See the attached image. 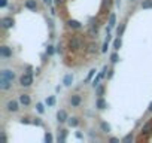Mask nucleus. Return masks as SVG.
Listing matches in <instances>:
<instances>
[{
    "instance_id": "f257e3e1",
    "label": "nucleus",
    "mask_w": 152,
    "mask_h": 143,
    "mask_svg": "<svg viewBox=\"0 0 152 143\" xmlns=\"http://www.w3.org/2000/svg\"><path fill=\"white\" fill-rule=\"evenodd\" d=\"M82 46H84V42L78 36H75L69 40V49L70 51H79V49H82Z\"/></svg>"
},
{
    "instance_id": "f03ea898",
    "label": "nucleus",
    "mask_w": 152,
    "mask_h": 143,
    "mask_svg": "<svg viewBox=\"0 0 152 143\" xmlns=\"http://www.w3.org/2000/svg\"><path fill=\"white\" fill-rule=\"evenodd\" d=\"M33 84V75L30 73H24V75H21V78H20V85L21 87H30Z\"/></svg>"
},
{
    "instance_id": "7ed1b4c3",
    "label": "nucleus",
    "mask_w": 152,
    "mask_h": 143,
    "mask_svg": "<svg viewBox=\"0 0 152 143\" xmlns=\"http://www.w3.org/2000/svg\"><path fill=\"white\" fill-rule=\"evenodd\" d=\"M0 57H3V58H11L12 57V49L6 45L3 46H0Z\"/></svg>"
},
{
    "instance_id": "20e7f679",
    "label": "nucleus",
    "mask_w": 152,
    "mask_h": 143,
    "mask_svg": "<svg viewBox=\"0 0 152 143\" xmlns=\"http://www.w3.org/2000/svg\"><path fill=\"white\" fill-rule=\"evenodd\" d=\"M18 109H20L18 107V101H15V100H9L8 101V104H6V110L8 112L14 113V112H18Z\"/></svg>"
},
{
    "instance_id": "39448f33",
    "label": "nucleus",
    "mask_w": 152,
    "mask_h": 143,
    "mask_svg": "<svg viewBox=\"0 0 152 143\" xmlns=\"http://www.w3.org/2000/svg\"><path fill=\"white\" fill-rule=\"evenodd\" d=\"M11 87H12V81H9L6 78H0V88H2L3 91L9 90Z\"/></svg>"
},
{
    "instance_id": "423d86ee",
    "label": "nucleus",
    "mask_w": 152,
    "mask_h": 143,
    "mask_svg": "<svg viewBox=\"0 0 152 143\" xmlns=\"http://www.w3.org/2000/svg\"><path fill=\"white\" fill-rule=\"evenodd\" d=\"M152 134V121L146 122L142 128V136H151Z\"/></svg>"
},
{
    "instance_id": "0eeeda50",
    "label": "nucleus",
    "mask_w": 152,
    "mask_h": 143,
    "mask_svg": "<svg viewBox=\"0 0 152 143\" xmlns=\"http://www.w3.org/2000/svg\"><path fill=\"white\" fill-rule=\"evenodd\" d=\"M0 78H6V79H9V81L14 82V79H15V73H14L12 70L5 69V70H2V76H0Z\"/></svg>"
},
{
    "instance_id": "6e6552de",
    "label": "nucleus",
    "mask_w": 152,
    "mask_h": 143,
    "mask_svg": "<svg viewBox=\"0 0 152 143\" xmlns=\"http://www.w3.org/2000/svg\"><path fill=\"white\" fill-rule=\"evenodd\" d=\"M81 103H82V98H81V96H79V94H75V96H72V97H70V104H72L73 107H78Z\"/></svg>"
},
{
    "instance_id": "1a4fd4ad",
    "label": "nucleus",
    "mask_w": 152,
    "mask_h": 143,
    "mask_svg": "<svg viewBox=\"0 0 152 143\" xmlns=\"http://www.w3.org/2000/svg\"><path fill=\"white\" fill-rule=\"evenodd\" d=\"M12 26H14V18H11V17L2 18V27L3 28H11Z\"/></svg>"
},
{
    "instance_id": "9d476101",
    "label": "nucleus",
    "mask_w": 152,
    "mask_h": 143,
    "mask_svg": "<svg viewBox=\"0 0 152 143\" xmlns=\"http://www.w3.org/2000/svg\"><path fill=\"white\" fill-rule=\"evenodd\" d=\"M24 6L30 11H36L37 9V3H36V0H27V2L24 3Z\"/></svg>"
},
{
    "instance_id": "9b49d317",
    "label": "nucleus",
    "mask_w": 152,
    "mask_h": 143,
    "mask_svg": "<svg viewBox=\"0 0 152 143\" xmlns=\"http://www.w3.org/2000/svg\"><path fill=\"white\" fill-rule=\"evenodd\" d=\"M20 103H21V104H24V106H28V104L31 103L30 96H27V94H21V96H20Z\"/></svg>"
},
{
    "instance_id": "f8f14e48",
    "label": "nucleus",
    "mask_w": 152,
    "mask_h": 143,
    "mask_svg": "<svg viewBox=\"0 0 152 143\" xmlns=\"http://www.w3.org/2000/svg\"><path fill=\"white\" fill-rule=\"evenodd\" d=\"M57 119H58V122H66V121L69 119L66 110H58V112H57Z\"/></svg>"
},
{
    "instance_id": "ddd939ff",
    "label": "nucleus",
    "mask_w": 152,
    "mask_h": 143,
    "mask_svg": "<svg viewBox=\"0 0 152 143\" xmlns=\"http://www.w3.org/2000/svg\"><path fill=\"white\" fill-rule=\"evenodd\" d=\"M67 24H69L70 28H79V27H81V23H79V21H76V20H69Z\"/></svg>"
},
{
    "instance_id": "4468645a",
    "label": "nucleus",
    "mask_w": 152,
    "mask_h": 143,
    "mask_svg": "<svg viewBox=\"0 0 152 143\" xmlns=\"http://www.w3.org/2000/svg\"><path fill=\"white\" fill-rule=\"evenodd\" d=\"M96 106H97V109H100V110H102V109H104V107L107 106V103L104 101V98L99 97V100H97V104H96Z\"/></svg>"
},
{
    "instance_id": "2eb2a0df",
    "label": "nucleus",
    "mask_w": 152,
    "mask_h": 143,
    "mask_svg": "<svg viewBox=\"0 0 152 143\" xmlns=\"http://www.w3.org/2000/svg\"><path fill=\"white\" fill-rule=\"evenodd\" d=\"M142 8L143 9H152V0H143V2H142Z\"/></svg>"
},
{
    "instance_id": "dca6fc26",
    "label": "nucleus",
    "mask_w": 152,
    "mask_h": 143,
    "mask_svg": "<svg viewBox=\"0 0 152 143\" xmlns=\"http://www.w3.org/2000/svg\"><path fill=\"white\" fill-rule=\"evenodd\" d=\"M72 82H73V76H72V75H67V76L64 78V85L69 87V85H72Z\"/></svg>"
},
{
    "instance_id": "f3484780",
    "label": "nucleus",
    "mask_w": 152,
    "mask_h": 143,
    "mask_svg": "<svg viewBox=\"0 0 152 143\" xmlns=\"http://www.w3.org/2000/svg\"><path fill=\"white\" fill-rule=\"evenodd\" d=\"M100 127H102L103 133H109V131H110V125H109L107 122H102V124H100Z\"/></svg>"
},
{
    "instance_id": "a211bd4d",
    "label": "nucleus",
    "mask_w": 152,
    "mask_h": 143,
    "mask_svg": "<svg viewBox=\"0 0 152 143\" xmlns=\"http://www.w3.org/2000/svg\"><path fill=\"white\" fill-rule=\"evenodd\" d=\"M78 124H79V119H78V118H70V119H69V125H70V127H76Z\"/></svg>"
},
{
    "instance_id": "6ab92c4d",
    "label": "nucleus",
    "mask_w": 152,
    "mask_h": 143,
    "mask_svg": "<svg viewBox=\"0 0 152 143\" xmlns=\"http://www.w3.org/2000/svg\"><path fill=\"white\" fill-rule=\"evenodd\" d=\"M115 20H116L115 14H110V17H109V27H113L115 26Z\"/></svg>"
},
{
    "instance_id": "aec40b11",
    "label": "nucleus",
    "mask_w": 152,
    "mask_h": 143,
    "mask_svg": "<svg viewBox=\"0 0 152 143\" xmlns=\"http://www.w3.org/2000/svg\"><path fill=\"white\" fill-rule=\"evenodd\" d=\"M113 48H115V49H119V48H121V39H119V37L113 42Z\"/></svg>"
},
{
    "instance_id": "412c9836",
    "label": "nucleus",
    "mask_w": 152,
    "mask_h": 143,
    "mask_svg": "<svg viewBox=\"0 0 152 143\" xmlns=\"http://www.w3.org/2000/svg\"><path fill=\"white\" fill-rule=\"evenodd\" d=\"M46 104H48V106H54V104H55V98H54V97L46 98Z\"/></svg>"
},
{
    "instance_id": "4be33fe9",
    "label": "nucleus",
    "mask_w": 152,
    "mask_h": 143,
    "mask_svg": "<svg viewBox=\"0 0 152 143\" xmlns=\"http://www.w3.org/2000/svg\"><path fill=\"white\" fill-rule=\"evenodd\" d=\"M66 139V130H61V136H58V142H64Z\"/></svg>"
},
{
    "instance_id": "5701e85b",
    "label": "nucleus",
    "mask_w": 152,
    "mask_h": 143,
    "mask_svg": "<svg viewBox=\"0 0 152 143\" xmlns=\"http://www.w3.org/2000/svg\"><path fill=\"white\" fill-rule=\"evenodd\" d=\"M124 30H125V24H121V27L118 28V36H121L124 33Z\"/></svg>"
},
{
    "instance_id": "b1692460",
    "label": "nucleus",
    "mask_w": 152,
    "mask_h": 143,
    "mask_svg": "<svg viewBox=\"0 0 152 143\" xmlns=\"http://www.w3.org/2000/svg\"><path fill=\"white\" fill-rule=\"evenodd\" d=\"M46 54H48V55H52V54H54V46L49 45V46L46 48Z\"/></svg>"
},
{
    "instance_id": "393cba45",
    "label": "nucleus",
    "mask_w": 152,
    "mask_h": 143,
    "mask_svg": "<svg viewBox=\"0 0 152 143\" xmlns=\"http://www.w3.org/2000/svg\"><path fill=\"white\" fill-rule=\"evenodd\" d=\"M110 60H112V63H118V60H119V57H118V54H112V57H110Z\"/></svg>"
},
{
    "instance_id": "a878e982",
    "label": "nucleus",
    "mask_w": 152,
    "mask_h": 143,
    "mask_svg": "<svg viewBox=\"0 0 152 143\" xmlns=\"http://www.w3.org/2000/svg\"><path fill=\"white\" fill-rule=\"evenodd\" d=\"M94 73H96V69H91V70H90V73H88V78H87V81H90V79L94 76Z\"/></svg>"
},
{
    "instance_id": "bb28decb",
    "label": "nucleus",
    "mask_w": 152,
    "mask_h": 143,
    "mask_svg": "<svg viewBox=\"0 0 152 143\" xmlns=\"http://www.w3.org/2000/svg\"><path fill=\"white\" fill-rule=\"evenodd\" d=\"M104 93V88L103 87H97V96H103Z\"/></svg>"
},
{
    "instance_id": "cd10ccee",
    "label": "nucleus",
    "mask_w": 152,
    "mask_h": 143,
    "mask_svg": "<svg viewBox=\"0 0 152 143\" xmlns=\"http://www.w3.org/2000/svg\"><path fill=\"white\" fill-rule=\"evenodd\" d=\"M45 142H48V143H49V142H52V136H51L49 133H46V134H45Z\"/></svg>"
},
{
    "instance_id": "c85d7f7f",
    "label": "nucleus",
    "mask_w": 152,
    "mask_h": 143,
    "mask_svg": "<svg viewBox=\"0 0 152 143\" xmlns=\"http://www.w3.org/2000/svg\"><path fill=\"white\" fill-rule=\"evenodd\" d=\"M131 140H133V136H131V134H128V136L124 137V142H125V143H128V142H131Z\"/></svg>"
},
{
    "instance_id": "c756f323",
    "label": "nucleus",
    "mask_w": 152,
    "mask_h": 143,
    "mask_svg": "<svg viewBox=\"0 0 152 143\" xmlns=\"http://www.w3.org/2000/svg\"><path fill=\"white\" fill-rule=\"evenodd\" d=\"M43 110H45V109H43V104H40V103H39V104H37V112L43 113Z\"/></svg>"
},
{
    "instance_id": "7c9ffc66",
    "label": "nucleus",
    "mask_w": 152,
    "mask_h": 143,
    "mask_svg": "<svg viewBox=\"0 0 152 143\" xmlns=\"http://www.w3.org/2000/svg\"><path fill=\"white\" fill-rule=\"evenodd\" d=\"M8 3V0H0V8H5Z\"/></svg>"
},
{
    "instance_id": "2f4dec72",
    "label": "nucleus",
    "mask_w": 152,
    "mask_h": 143,
    "mask_svg": "<svg viewBox=\"0 0 152 143\" xmlns=\"http://www.w3.org/2000/svg\"><path fill=\"white\" fill-rule=\"evenodd\" d=\"M96 48H97V46H96L94 43H91V45H90V49H88V51H90V52H94V51H96Z\"/></svg>"
},
{
    "instance_id": "473e14b6",
    "label": "nucleus",
    "mask_w": 152,
    "mask_h": 143,
    "mask_svg": "<svg viewBox=\"0 0 152 143\" xmlns=\"http://www.w3.org/2000/svg\"><path fill=\"white\" fill-rule=\"evenodd\" d=\"M21 122H23V124H30L28 118H23V119H21Z\"/></svg>"
},
{
    "instance_id": "72a5a7b5",
    "label": "nucleus",
    "mask_w": 152,
    "mask_h": 143,
    "mask_svg": "<svg viewBox=\"0 0 152 143\" xmlns=\"http://www.w3.org/2000/svg\"><path fill=\"white\" fill-rule=\"evenodd\" d=\"M2 140H3V142H6V136H5V133H3V131H2Z\"/></svg>"
},
{
    "instance_id": "f704fd0d",
    "label": "nucleus",
    "mask_w": 152,
    "mask_h": 143,
    "mask_svg": "<svg viewBox=\"0 0 152 143\" xmlns=\"http://www.w3.org/2000/svg\"><path fill=\"white\" fill-rule=\"evenodd\" d=\"M34 124H36V125H42V122H40L39 119H36V121H34Z\"/></svg>"
},
{
    "instance_id": "c9c22d12",
    "label": "nucleus",
    "mask_w": 152,
    "mask_h": 143,
    "mask_svg": "<svg viewBox=\"0 0 152 143\" xmlns=\"http://www.w3.org/2000/svg\"><path fill=\"white\" fill-rule=\"evenodd\" d=\"M45 2V5H51V0H43Z\"/></svg>"
},
{
    "instance_id": "e433bc0d",
    "label": "nucleus",
    "mask_w": 152,
    "mask_h": 143,
    "mask_svg": "<svg viewBox=\"0 0 152 143\" xmlns=\"http://www.w3.org/2000/svg\"><path fill=\"white\" fill-rule=\"evenodd\" d=\"M148 110H149V112H152V103L149 104V107H148Z\"/></svg>"
}]
</instances>
